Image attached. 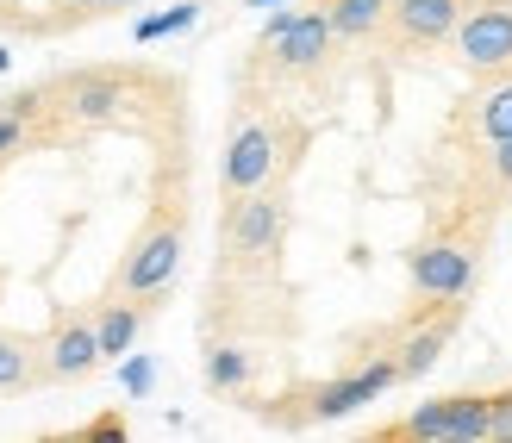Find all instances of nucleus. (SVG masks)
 Instances as JSON below:
<instances>
[{
  "label": "nucleus",
  "mask_w": 512,
  "mask_h": 443,
  "mask_svg": "<svg viewBox=\"0 0 512 443\" xmlns=\"http://www.w3.org/2000/svg\"><path fill=\"white\" fill-rule=\"evenodd\" d=\"M300 150H306V125L263 107V100L244 88L238 113H232V132H225V150H219V200H238V194L269 188V181H288Z\"/></svg>",
  "instance_id": "1"
},
{
  "label": "nucleus",
  "mask_w": 512,
  "mask_h": 443,
  "mask_svg": "<svg viewBox=\"0 0 512 443\" xmlns=\"http://www.w3.org/2000/svg\"><path fill=\"white\" fill-rule=\"evenodd\" d=\"M281 238H288V181H269L256 194H238L219 206V281H250L269 275Z\"/></svg>",
  "instance_id": "2"
},
{
  "label": "nucleus",
  "mask_w": 512,
  "mask_h": 443,
  "mask_svg": "<svg viewBox=\"0 0 512 443\" xmlns=\"http://www.w3.org/2000/svg\"><path fill=\"white\" fill-rule=\"evenodd\" d=\"M388 387H400V362H394V350H375L369 362H356L350 375H331V381H300V387H288V394H275V400H250V406L263 412L269 425L300 431V425H331V419H344V412H356V406L381 400Z\"/></svg>",
  "instance_id": "3"
},
{
  "label": "nucleus",
  "mask_w": 512,
  "mask_h": 443,
  "mask_svg": "<svg viewBox=\"0 0 512 443\" xmlns=\"http://www.w3.org/2000/svg\"><path fill=\"white\" fill-rule=\"evenodd\" d=\"M331 50H338V32H331V13L319 7H294V13H275L263 25V38H256L250 63H244V82L263 75L269 88L281 82H313V75L331 63Z\"/></svg>",
  "instance_id": "4"
},
{
  "label": "nucleus",
  "mask_w": 512,
  "mask_h": 443,
  "mask_svg": "<svg viewBox=\"0 0 512 443\" xmlns=\"http://www.w3.org/2000/svg\"><path fill=\"white\" fill-rule=\"evenodd\" d=\"M182 244H188V206L182 200L150 206V219L132 231V244H125L119 269H113V294H132V300H144L157 312L175 269H182Z\"/></svg>",
  "instance_id": "5"
},
{
  "label": "nucleus",
  "mask_w": 512,
  "mask_h": 443,
  "mask_svg": "<svg viewBox=\"0 0 512 443\" xmlns=\"http://www.w3.org/2000/svg\"><path fill=\"white\" fill-rule=\"evenodd\" d=\"M50 100V119L63 132H88V125H119L125 107H132V69H113V63H94V69H69V75H50L44 82Z\"/></svg>",
  "instance_id": "6"
},
{
  "label": "nucleus",
  "mask_w": 512,
  "mask_h": 443,
  "mask_svg": "<svg viewBox=\"0 0 512 443\" xmlns=\"http://www.w3.org/2000/svg\"><path fill=\"white\" fill-rule=\"evenodd\" d=\"M406 281H413V300H469L481 281V238L475 231H431L406 250Z\"/></svg>",
  "instance_id": "7"
},
{
  "label": "nucleus",
  "mask_w": 512,
  "mask_h": 443,
  "mask_svg": "<svg viewBox=\"0 0 512 443\" xmlns=\"http://www.w3.org/2000/svg\"><path fill=\"white\" fill-rule=\"evenodd\" d=\"M381 443H488V394L481 387H456V394H438L413 406L406 419L381 425Z\"/></svg>",
  "instance_id": "8"
},
{
  "label": "nucleus",
  "mask_w": 512,
  "mask_h": 443,
  "mask_svg": "<svg viewBox=\"0 0 512 443\" xmlns=\"http://www.w3.org/2000/svg\"><path fill=\"white\" fill-rule=\"evenodd\" d=\"M107 350H100V331H94V312H57L44 331V387H69V381H88Z\"/></svg>",
  "instance_id": "9"
},
{
  "label": "nucleus",
  "mask_w": 512,
  "mask_h": 443,
  "mask_svg": "<svg viewBox=\"0 0 512 443\" xmlns=\"http://www.w3.org/2000/svg\"><path fill=\"white\" fill-rule=\"evenodd\" d=\"M456 63L475 75H500L512 69V0H488V7H469L463 25L450 32Z\"/></svg>",
  "instance_id": "10"
},
{
  "label": "nucleus",
  "mask_w": 512,
  "mask_h": 443,
  "mask_svg": "<svg viewBox=\"0 0 512 443\" xmlns=\"http://www.w3.org/2000/svg\"><path fill=\"white\" fill-rule=\"evenodd\" d=\"M469 7H488V0H394L388 32L413 50H431V44H450V32L463 25Z\"/></svg>",
  "instance_id": "11"
},
{
  "label": "nucleus",
  "mask_w": 512,
  "mask_h": 443,
  "mask_svg": "<svg viewBox=\"0 0 512 443\" xmlns=\"http://www.w3.org/2000/svg\"><path fill=\"white\" fill-rule=\"evenodd\" d=\"M456 132H469L475 144L512 138V69L481 75V88L463 100V107H456Z\"/></svg>",
  "instance_id": "12"
},
{
  "label": "nucleus",
  "mask_w": 512,
  "mask_h": 443,
  "mask_svg": "<svg viewBox=\"0 0 512 443\" xmlns=\"http://www.w3.org/2000/svg\"><path fill=\"white\" fill-rule=\"evenodd\" d=\"M144 319H150V306L132 300V294H107V300H94V331H100V350H107V362H125V356H132Z\"/></svg>",
  "instance_id": "13"
},
{
  "label": "nucleus",
  "mask_w": 512,
  "mask_h": 443,
  "mask_svg": "<svg viewBox=\"0 0 512 443\" xmlns=\"http://www.w3.org/2000/svg\"><path fill=\"white\" fill-rule=\"evenodd\" d=\"M213 394H232V400H250V381H256V350L238 344V337H213L207 344V362H200Z\"/></svg>",
  "instance_id": "14"
},
{
  "label": "nucleus",
  "mask_w": 512,
  "mask_h": 443,
  "mask_svg": "<svg viewBox=\"0 0 512 443\" xmlns=\"http://www.w3.org/2000/svg\"><path fill=\"white\" fill-rule=\"evenodd\" d=\"M44 387V337L0 331V394H32Z\"/></svg>",
  "instance_id": "15"
},
{
  "label": "nucleus",
  "mask_w": 512,
  "mask_h": 443,
  "mask_svg": "<svg viewBox=\"0 0 512 443\" xmlns=\"http://www.w3.org/2000/svg\"><path fill=\"white\" fill-rule=\"evenodd\" d=\"M319 7L331 13V32H338V44H369L375 32H388L394 0H319Z\"/></svg>",
  "instance_id": "16"
},
{
  "label": "nucleus",
  "mask_w": 512,
  "mask_h": 443,
  "mask_svg": "<svg viewBox=\"0 0 512 443\" xmlns=\"http://www.w3.org/2000/svg\"><path fill=\"white\" fill-rule=\"evenodd\" d=\"M38 138H44V132H38L32 119H19V113H7V107H0V169H7L19 150H32Z\"/></svg>",
  "instance_id": "17"
},
{
  "label": "nucleus",
  "mask_w": 512,
  "mask_h": 443,
  "mask_svg": "<svg viewBox=\"0 0 512 443\" xmlns=\"http://www.w3.org/2000/svg\"><path fill=\"white\" fill-rule=\"evenodd\" d=\"M481 150V175L494 181V194H512V138H494V144H475Z\"/></svg>",
  "instance_id": "18"
},
{
  "label": "nucleus",
  "mask_w": 512,
  "mask_h": 443,
  "mask_svg": "<svg viewBox=\"0 0 512 443\" xmlns=\"http://www.w3.org/2000/svg\"><path fill=\"white\" fill-rule=\"evenodd\" d=\"M488 443H512V387L488 394Z\"/></svg>",
  "instance_id": "19"
},
{
  "label": "nucleus",
  "mask_w": 512,
  "mask_h": 443,
  "mask_svg": "<svg viewBox=\"0 0 512 443\" xmlns=\"http://www.w3.org/2000/svg\"><path fill=\"white\" fill-rule=\"evenodd\" d=\"M200 19V7H169V13H157V19H144L138 25V38L150 44V38H169V32H182V25H194Z\"/></svg>",
  "instance_id": "20"
},
{
  "label": "nucleus",
  "mask_w": 512,
  "mask_h": 443,
  "mask_svg": "<svg viewBox=\"0 0 512 443\" xmlns=\"http://www.w3.org/2000/svg\"><path fill=\"white\" fill-rule=\"evenodd\" d=\"M125 387L144 394V387H150V362H125Z\"/></svg>",
  "instance_id": "21"
},
{
  "label": "nucleus",
  "mask_w": 512,
  "mask_h": 443,
  "mask_svg": "<svg viewBox=\"0 0 512 443\" xmlns=\"http://www.w3.org/2000/svg\"><path fill=\"white\" fill-rule=\"evenodd\" d=\"M82 437H125V419H94Z\"/></svg>",
  "instance_id": "22"
},
{
  "label": "nucleus",
  "mask_w": 512,
  "mask_h": 443,
  "mask_svg": "<svg viewBox=\"0 0 512 443\" xmlns=\"http://www.w3.org/2000/svg\"><path fill=\"white\" fill-rule=\"evenodd\" d=\"M125 7H138V0H113V13H125Z\"/></svg>",
  "instance_id": "23"
}]
</instances>
